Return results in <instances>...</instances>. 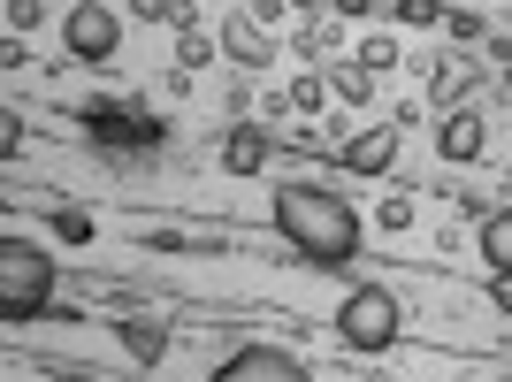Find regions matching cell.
<instances>
[{
	"instance_id": "ba28073f",
	"label": "cell",
	"mask_w": 512,
	"mask_h": 382,
	"mask_svg": "<svg viewBox=\"0 0 512 382\" xmlns=\"http://www.w3.org/2000/svg\"><path fill=\"white\" fill-rule=\"evenodd\" d=\"M482 146H490L482 115H467V107H444V115H436V153H444L451 169H474V161H482Z\"/></svg>"
},
{
	"instance_id": "6da1fadb",
	"label": "cell",
	"mask_w": 512,
	"mask_h": 382,
	"mask_svg": "<svg viewBox=\"0 0 512 382\" xmlns=\"http://www.w3.org/2000/svg\"><path fill=\"white\" fill-rule=\"evenodd\" d=\"M276 230L314 268H352L360 260V207H344L321 184H276Z\"/></svg>"
},
{
	"instance_id": "9a60e30c",
	"label": "cell",
	"mask_w": 512,
	"mask_h": 382,
	"mask_svg": "<svg viewBox=\"0 0 512 382\" xmlns=\"http://www.w3.org/2000/svg\"><path fill=\"white\" fill-rule=\"evenodd\" d=\"M214 54H222V31H207V23H184L176 31V69H214Z\"/></svg>"
},
{
	"instance_id": "cb8c5ba5",
	"label": "cell",
	"mask_w": 512,
	"mask_h": 382,
	"mask_svg": "<svg viewBox=\"0 0 512 382\" xmlns=\"http://www.w3.org/2000/svg\"><path fill=\"white\" fill-rule=\"evenodd\" d=\"M23 138H31V130H23V115L8 107V115H0V153H8V161H23Z\"/></svg>"
},
{
	"instance_id": "5bb4252c",
	"label": "cell",
	"mask_w": 512,
	"mask_h": 382,
	"mask_svg": "<svg viewBox=\"0 0 512 382\" xmlns=\"http://www.w3.org/2000/svg\"><path fill=\"white\" fill-rule=\"evenodd\" d=\"M474 245H482V268H490V276H512V214L497 207V214H482V222H474Z\"/></svg>"
},
{
	"instance_id": "7402d4cb",
	"label": "cell",
	"mask_w": 512,
	"mask_h": 382,
	"mask_svg": "<svg viewBox=\"0 0 512 382\" xmlns=\"http://www.w3.org/2000/svg\"><path fill=\"white\" fill-rule=\"evenodd\" d=\"M39 23H46V0H8V31H16V39H31Z\"/></svg>"
},
{
	"instance_id": "5b68a950",
	"label": "cell",
	"mask_w": 512,
	"mask_h": 382,
	"mask_svg": "<svg viewBox=\"0 0 512 382\" xmlns=\"http://www.w3.org/2000/svg\"><path fill=\"white\" fill-rule=\"evenodd\" d=\"M314 367L291 352V344H245L230 360H214V382H306Z\"/></svg>"
},
{
	"instance_id": "f546056e",
	"label": "cell",
	"mask_w": 512,
	"mask_h": 382,
	"mask_svg": "<svg viewBox=\"0 0 512 382\" xmlns=\"http://www.w3.org/2000/svg\"><path fill=\"white\" fill-rule=\"evenodd\" d=\"M505 184H512V169H505Z\"/></svg>"
},
{
	"instance_id": "d6986e66",
	"label": "cell",
	"mask_w": 512,
	"mask_h": 382,
	"mask_svg": "<svg viewBox=\"0 0 512 382\" xmlns=\"http://www.w3.org/2000/svg\"><path fill=\"white\" fill-rule=\"evenodd\" d=\"M352 54H360V62L375 69V77H390V69H398V39H383V31H367V39L352 46Z\"/></svg>"
},
{
	"instance_id": "ffe728a7",
	"label": "cell",
	"mask_w": 512,
	"mask_h": 382,
	"mask_svg": "<svg viewBox=\"0 0 512 382\" xmlns=\"http://www.w3.org/2000/svg\"><path fill=\"white\" fill-rule=\"evenodd\" d=\"M375 230H390V237H406V230H413V199H406V191H390L383 207H375Z\"/></svg>"
},
{
	"instance_id": "8fae6325",
	"label": "cell",
	"mask_w": 512,
	"mask_h": 382,
	"mask_svg": "<svg viewBox=\"0 0 512 382\" xmlns=\"http://www.w3.org/2000/svg\"><path fill=\"white\" fill-rule=\"evenodd\" d=\"M115 344H123L138 367H161V360H169V329H161V321H138V314L115 321Z\"/></svg>"
},
{
	"instance_id": "e0dca14e",
	"label": "cell",
	"mask_w": 512,
	"mask_h": 382,
	"mask_svg": "<svg viewBox=\"0 0 512 382\" xmlns=\"http://www.w3.org/2000/svg\"><path fill=\"white\" fill-rule=\"evenodd\" d=\"M130 16L138 23H176V31H184V23H199V8L192 0H130Z\"/></svg>"
},
{
	"instance_id": "7a4b0ae2",
	"label": "cell",
	"mask_w": 512,
	"mask_h": 382,
	"mask_svg": "<svg viewBox=\"0 0 512 382\" xmlns=\"http://www.w3.org/2000/svg\"><path fill=\"white\" fill-rule=\"evenodd\" d=\"M398 329H406V306H398V291L390 283H360L352 298H337V344L344 352H390L398 344Z\"/></svg>"
},
{
	"instance_id": "ac0fdd59",
	"label": "cell",
	"mask_w": 512,
	"mask_h": 382,
	"mask_svg": "<svg viewBox=\"0 0 512 382\" xmlns=\"http://www.w3.org/2000/svg\"><path fill=\"white\" fill-rule=\"evenodd\" d=\"M46 230H54V237H69V245H92V237H100L85 207H54V214H46Z\"/></svg>"
},
{
	"instance_id": "83f0119b",
	"label": "cell",
	"mask_w": 512,
	"mask_h": 382,
	"mask_svg": "<svg viewBox=\"0 0 512 382\" xmlns=\"http://www.w3.org/2000/svg\"><path fill=\"white\" fill-rule=\"evenodd\" d=\"M291 16H329V0H291Z\"/></svg>"
},
{
	"instance_id": "52a82bcc",
	"label": "cell",
	"mask_w": 512,
	"mask_h": 382,
	"mask_svg": "<svg viewBox=\"0 0 512 382\" xmlns=\"http://www.w3.org/2000/svg\"><path fill=\"white\" fill-rule=\"evenodd\" d=\"M276 46H283V31H268L260 16H222V54L237 69H276Z\"/></svg>"
},
{
	"instance_id": "2e32d148",
	"label": "cell",
	"mask_w": 512,
	"mask_h": 382,
	"mask_svg": "<svg viewBox=\"0 0 512 382\" xmlns=\"http://www.w3.org/2000/svg\"><path fill=\"white\" fill-rule=\"evenodd\" d=\"M291 107H299V115H329V100H337V92H329V77H321V69H306V77H291Z\"/></svg>"
},
{
	"instance_id": "4316f807",
	"label": "cell",
	"mask_w": 512,
	"mask_h": 382,
	"mask_svg": "<svg viewBox=\"0 0 512 382\" xmlns=\"http://www.w3.org/2000/svg\"><path fill=\"white\" fill-rule=\"evenodd\" d=\"M490 306H497V314H512V276H490Z\"/></svg>"
},
{
	"instance_id": "44dd1931",
	"label": "cell",
	"mask_w": 512,
	"mask_h": 382,
	"mask_svg": "<svg viewBox=\"0 0 512 382\" xmlns=\"http://www.w3.org/2000/svg\"><path fill=\"white\" fill-rule=\"evenodd\" d=\"M444 8L451 0H398V23H406V31H428V23H444Z\"/></svg>"
},
{
	"instance_id": "484cf974",
	"label": "cell",
	"mask_w": 512,
	"mask_h": 382,
	"mask_svg": "<svg viewBox=\"0 0 512 382\" xmlns=\"http://www.w3.org/2000/svg\"><path fill=\"white\" fill-rule=\"evenodd\" d=\"M329 8H337L344 23H367V16H375V0H329Z\"/></svg>"
},
{
	"instance_id": "4fadbf2b",
	"label": "cell",
	"mask_w": 512,
	"mask_h": 382,
	"mask_svg": "<svg viewBox=\"0 0 512 382\" xmlns=\"http://www.w3.org/2000/svg\"><path fill=\"white\" fill-rule=\"evenodd\" d=\"M321 77H329V92H337L344 107H367V100H375V69H367L360 54H337V62L321 69Z\"/></svg>"
},
{
	"instance_id": "277c9868",
	"label": "cell",
	"mask_w": 512,
	"mask_h": 382,
	"mask_svg": "<svg viewBox=\"0 0 512 382\" xmlns=\"http://www.w3.org/2000/svg\"><path fill=\"white\" fill-rule=\"evenodd\" d=\"M62 46H69V62H92V69L115 62V54H123V16H115L107 0H77L62 16Z\"/></svg>"
},
{
	"instance_id": "8992f818",
	"label": "cell",
	"mask_w": 512,
	"mask_h": 382,
	"mask_svg": "<svg viewBox=\"0 0 512 382\" xmlns=\"http://www.w3.org/2000/svg\"><path fill=\"white\" fill-rule=\"evenodd\" d=\"M398 146H406V123L383 115L375 130H360V138H344V146H337V169L344 176H383L390 161H398Z\"/></svg>"
},
{
	"instance_id": "30bf717a",
	"label": "cell",
	"mask_w": 512,
	"mask_h": 382,
	"mask_svg": "<svg viewBox=\"0 0 512 382\" xmlns=\"http://www.w3.org/2000/svg\"><path fill=\"white\" fill-rule=\"evenodd\" d=\"M474 85H482V69L459 62V54H436V62H428V100L436 107H467Z\"/></svg>"
},
{
	"instance_id": "3957f363",
	"label": "cell",
	"mask_w": 512,
	"mask_h": 382,
	"mask_svg": "<svg viewBox=\"0 0 512 382\" xmlns=\"http://www.w3.org/2000/svg\"><path fill=\"white\" fill-rule=\"evenodd\" d=\"M54 306V260L23 237H0V321H39Z\"/></svg>"
},
{
	"instance_id": "f1b7e54d",
	"label": "cell",
	"mask_w": 512,
	"mask_h": 382,
	"mask_svg": "<svg viewBox=\"0 0 512 382\" xmlns=\"http://www.w3.org/2000/svg\"><path fill=\"white\" fill-rule=\"evenodd\" d=\"M505 16H512V0H505Z\"/></svg>"
},
{
	"instance_id": "d4e9b609",
	"label": "cell",
	"mask_w": 512,
	"mask_h": 382,
	"mask_svg": "<svg viewBox=\"0 0 512 382\" xmlns=\"http://www.w3.org/2000/svg\"><path fill=\"white\" fill-rule=\"evenodd\" d=\"M23 62H31V46H23V39H16V31H8V39H0V69H8V77H16V69H23Z\"/></svg>"
},
{
	"instance_id": "9c48e42d",
	"label": "cell",
	"mask_w": 512,
	"mask_h": 382,
	"mask_svg": "<svg viewBox=\"0 0 512 382\" xmlns=\"http://www.w3.org/2000/svg\"><path fill=\"white\" fill-rule=\"evenodd\" d=\"M276 161V130L268 123H230V138H222V176H260Z\"/></svg>"
},
{
	"instance_id": "7c38bea8",
	"label": "cell",
	"mask_w": 512,
	"mask_h": 382,
	"mask_svg": "<svg viewBox=\"0 0 512 382\" xmlns=\"http://www.w3.org/2000/svg\"><path fill=\"white\" fill-rule=\"evenodd\" d=\"M337 23H344V16H306L299 31H291V54H306V62H337V54H352Z\"/></svg>"
},
{
	"instance_id": "603a6c76",
	"label": "cell",
	"mask_w": 512,
	"mask_h": 382,
	"mask_svg": "<svg viewBox=\"0 0 512 382\" xmlns=\"http://www.w3.org/2000/svg\"><path fill=\"white\" fill-rule=\"evenodd\" d=\"M444 31L459 46H474V39H482V16H474V8H444Z\"/></svg>"
}]
</instances>
